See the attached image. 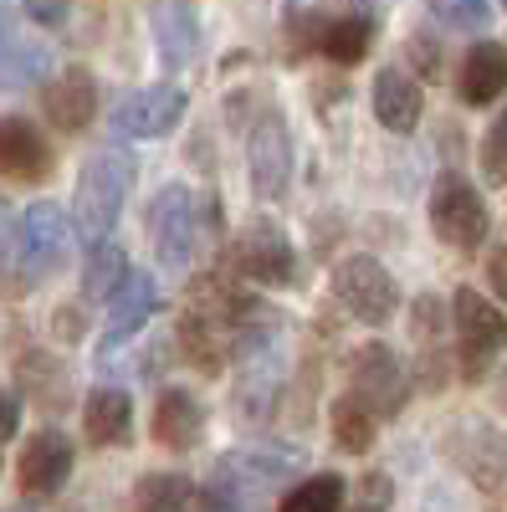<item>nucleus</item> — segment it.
<instances>
[{
	"label": "nucleus",
	"mask_w": 507,
	"mask_h": 512,
	"mask_svg": "<svg viewBox=\"0 0 507 512\" xmlns=\"http://www.w3.org/2000/svg\"><path fill=\"white\" fill-rule=\"evenodd\" d=\"M149 236L159 246V262L169 272H190L200 256L216 246V231H221V210L210 195H195L190 185H164L154 200H149Z\"/></svg>",
	"instance_id": "nucleus-1"
},
{
	"label": "nucleus",
	"mask_w": 507,
	"mask_h": 512,
	"mask_svg": "<svg viewBox=\"0 0 507 512\" xmlns=\"http://www.w3.org/2000/svg\"><path fill=\"white\" fill-rule=\"evenodd\" d=\"M129 185H134V169L123 154H93L82 164L77 195H72V226L82 241H103L118 226L123 205H129Z\"/></svg>",
	"instance_id": "nucleus-2"
},
{
	"label": "nucleus",
	"mask_w": 507,
	"mask_h": 512,
	"mask_svg": "<svg viewBox=\"0 0 507 512\" xmlns=\"http://www.w3.org/2000/svg\"><path fill=\"white\" fill-rule=\"evenodd\" d=\"M226 267L241 282H257V287H287L298 277V251H292L287 231L272 221H246L236 231V241L226 246Z\"/></svg>",
	"instance_id": "nucleus-3"
},
{
	"label": "nucleus",
	"mask_w": 507,
	"mask_h": 512,
	"mask_svg": "<svg viewBox=\"0 0 507 512\" xmlns=\"http://www.w3.org/2000/svg\"><path fill=\"white\" fill-rule=\"evenodd\" d=\"M67 256V216L57 205H26L16 221V262H11V292H26L31 282L52 277Z\"/></svg>",
	"instance_id": "nucleus-4"
},
{
	"label": "nucleus",
	"mask_w": 507,
	"mask_h": 512,
	"mask_svg": "<svg viewBox=\"0 0 507 512\" xmlns=\"http://www.w3.org/2000/svg\"><path fill=\"white\" fill-rule=\"evenodd\" d=\"M303 472V451L298 446H246L216 461V477H210L205 492H221V497H251V492H267L277 482H292Z\"/></svg>",
	"instance_id": "nucleus-5"
},
{
	"label": "nucleus",
	"mask_w": 507,
	"mask_h": 512,
	"mask_svg": "<svg viewBox=\"0 0 507 512\" xmlns=\"http://www.w3.org/2000/svg\"><path fill=\"white\" fill-rule=\"evenodd\" d=\"M431 226H436V236H441L446 246H456V251H477V246L487 241L492 216H487V200L477 195L472 180L441 175L436 190H431Z\"/></svg>",
	"instance_id": "nucleus-6"
},
{
	"label": "nucleus",
	"mask_w": 507,
	"mask_h": 512,
	"mask_svg": "<svg viewBox=\"0 0 507 512\" xmlns=\"http://www.w3.org/2000/svg\"><path fill=\"white\" fill-rule=\"evenodd\" d=\"M333 297L359 323H390L395 308H400V287L374 256H344V262L333 267Z\"/></svg>",
	"instance_id": "nucleus-7"
},
{
	"label": "nucleus",
	"mask_w": 507,
	"mask_h": 512,
	"mask_svg": "<svg viewBox=\"0 0 507 512\" xmlns=\"http://www.w3.org/2000/svg\"><path fill=\"white\" fill-rule=\"evenodd\" d=\"M349 379H354V395L374 415H400L410 400V369L390 344H359L349 354Z\"/></svg>",
	"instance_id": "nucleus-8"
},
{
	"label": "nucleus",
	"mask_w": 507,
	"mask_h": 512,
	"mask_svg": "<svg viewBox=\"0 0 507 512\" xmlns=\"http://www.w3.org/2000/svg\"><path fill=\"white\" fill-rule=\"evenodd\" d=\"M282 354L272 344H257V349H241V369H236V384H231V410L241 425H267L282 405Z\"/></svg>",
	"instance_id": "nucleus-9"
},
{
	"label": "nucleus",
	"mask_w": 507,
	"mask_h": 512,
	"mask_svg": "<svg viewBox=\"0 0 507 512\" xmlns=\"http://www.w3.org/2000/svg\"><path fill=\"white\" fill-rule=\"evenodd\" d=\"M246 169H251V190L257 200H282L287 195V180H292V134L277 113L257 118L246 139Z\"/></svg>",
	"instance_id": "nucleus-10"
},
{
	"label": "nucleus",
	"mask_w": 507,
	"mask_h": 512,
	"mask_svg": "<svg viewBox=\"0 0 507 512\" xmlns=\"http://www.w3.org/2000/svg\"><path fill=\"white\" fill-rule=\"evenodd\" d=\"M72 461H77L72 441L57 431V425H41L36 436H26V451L16 461V482H21L26 497H52L72 477Z\"/></svg>",
	"instance_id": "nucleus-11"
},
{
	"label": "nucleus",
	"mask_w": 507,
	"mask_h": 512,
	"mask_svg": "<svg viewBox=\"0 0 507 512\" xmlns=\"http://www.w3.org/2000/svg\"><path fill=\"white\" fill-rule=\"evenodd\" d=\"M180 118H185L180 88H139L113 103V128L123 139H164V134H175Z\"/></svg>",
	"instance_id": "nucleus-12"
},
{
	"label": "nucleus",
	"mask_w": 507,
	"mask_h": 512,
	"mask_svg": "<svg viewBox=\"0 0 507 512\" xmlns=\"http://www.w3.org/2000/svg\"><path fill=\"white\" fill-rule=\"evenodd\" d=\"M0 175L26 180V185H41L52 175V144L41 139V128L21 113L0 118Z\"/></svg>",
	"instance_id": "nucleus-13"
},
{
	"label": "nucleus",
	"mask_w": 507,
	"mask_h": 512,
	"mask_svg": "<svg viewBox=\"0 0 507 512\" xmlns=\"http://www.w3.org/2000/svg\"><path fill=\"white\" fill-rule=\"evenodd\" d=\"M159 303H164L159 282H154L149 272H129V277L118 282V292L108 297V338H103V349H113V344H123L129 333H139V328L159 313Z\"/></svg>",
	"instance_id": "nucleus-14"
},
{
	"label": "nucleus",
	"mask_w": 507,
	"mask_h": 512,
	"mask_svg": "<svg viewBox=\"0 0 507 512\" xmlns=\"http://www.w3.org/2000/svg\"><path fill=\"white\" fill-rule=\"evenodd\" d=\"M180 349H185V359L200 369V374H226L231 369V354H236V333H231V323H221V318H210V313H185L180 318Z\"/></svg>",
	"instance_id": "nucleus-15"
},
{
	"label": "nucleus",
	"mask_w": 507,
	"mask_h": 512,
	"mask_svg": "<svg viewBox=\"0 0 507 512\" xmlns=\"http://www.w3.org/2000/svg\"><path fill=\"white\" fill-rule=\"evenodd\" d=\"M98 113V82L88 67H67L62 77H52L47 88V118L62 128V134H82Z\"/></svg>",
	"instance_id": "nucleus-16"
},
{
	"label": "nucleus",
	"mask_w": 507,
	"mask_h": 512,
	"mask_svg": "<svg viewBox=\"0 0 507 512\" xmlns=\"http://www.w3.org/2000/svg\"><path fill=\"white\" fill-rule=\"evenodd\" d=\"M451 313H456V328H461V344H477V349H492V354L507 349V313L492 303L487 292L456 287Z\"/></svg>",
	"instance_id": "nucleus-17"
},
{
	"label": "nucleus",
	"mask_w": 507,
	"mask_h": 512,
	"mask_svg": "<svg viewBox=\"0 0 507 512\" xmlns=\"http://www.w3.org/2000/svg\"><path fill=\"white\" fill-rule=\"evenodd\" d=\"M82 431H88L93 446H129L134 436V400L118 390V384H103V390L88 395L82 405Z\"/></svg>",
	"instance_id": "nucleus-18"
},
{
	"label": "nucleus",
	"mask_w": 507,
	"mask_h": 512,
	"mask_svg": "<svg viewBox=\"0 0 507 512\" xmlns=\"http://www.w3.org/2000/svg\"><path fill=\"white\" fill-rule=\"evenodd\" d=\"M426 113V98H420V82L405 77L400 67H385L374 77V118L390 128V134H410Z\"/></svg>",
	"instance_id": "nucleus-19"
},
{
	"label": "nucleus",
	"mask_w": 507,
	"mask_h": 512,
	"mask_svg": "<svg viewBox=\"0 0 507 512\" xmlns=\"http://www.w3.org/2000/svg\"><path fill=\"white\" fill-rule=\"evenodd\" d=\"M154 436L169 451H190L205 436V405L190 390H164L154 405Z\"/></svg>",
	"instance_id": "nucleus-20"
},
{
	"label": "nucleus",
	"mask_w": 507,
	"mask_h": 512,
	"mask_svg": "<svg viewBox=\"0 0 507 512\" xmlns=\"http://www.w3.org/2000/svg\"><path fill=\"white\" fill-rule=\"evenodd\" d=\"M502 88H507V47L502 41H477L461 62V98L487 108L502 98Z\"/></svg>",
	"instance_id": "nucleus-21"
},
{
	"label": "nucleus",
	"mask_w": 507,
	"mask_h": 512,
	"mask_svg": "<svg viewBox=\"0 0 507 512\" xmlns=\"http://www.w3.org/2000/svg\"><path fill=\"white\" fill-rule=\"evenodd\" d=\"M154 31H159V52H164L169 67H185L200 52V16H195L190 0H159Z\"/></svg>",
	"instance_id": "nucleus-22"
},
{
	"label": "nucleus",
	"mask_w": 507,
	"mask_h": 512,
	"mask_svg": "<svg viewBox=\"0 0 507 512\" xmlns=\"http://www.w3.org/2000/svg\"><path fill=\"white\" fill-rule=\"evenodd\" d=\"M16 379H21L26 400L41 405V410H62L67 395H72V379H67V369H62L52 354H21Z\"/></svg>",
	"instance_id": "nucleus-23"
},
{
	"label": "nucleus",
	"mask_w": 507,
	"mask_h": 512,
	"mask_svg": "<svg viewBox=\"0 0 507 512\" xmlns=\"http://www.w3.org/2000/svg\"><path fill=\"white\" fill-rule=\"evenodd\" d=\"M139 507L144 512H200L205 492L190 477H180V472H149L139 482Z\"/></svg>",
	"instance_id": "nucleus-24"
},
{
	"label": "nucleus",
	"mask_w": 507,
	"mask_h": 512,
	"mask_svg": "<svg viewBox=\"0 0 507 512\" xmlns=\"http://www.w3.org/2000/svg\"><path fill=\"white\" fill-rule=\"evenodd\" d=\"M369 41H374V21L369 16H338V21H323V31H318L323 57H333L338 67L364 62L369 57Z\"/></svg>",
	"instance_id": "nucleus-25"
},
{
	"label": "nucleus",
	"mask_w": 507,
	"mask_h": 512,
	"mask_svg": "<svg viewBox=\"0 0 507 512\" xmlns=\"http://www.w3.org/2000/svg\"><path fill=\"white\" fill-rule=\"evenodd\" d=\"M328 420H333V441H338V451H369V446H374L379 415H374L359 395H338L333 410H328Z\"/></svg>",
	"instance_id": "nucleus-26"
},
{
	"label": "nucleus",
	"mask_w": 507,
	"mask_h": 512,
	"mask_svg": "<svg viewBox=\"0 0 507 512\" xmlns=\"http://www.w3.org/2000/svg\"><path fill=\"white\" fill-rule=\"evenodd\" d=\"M129 277V256H123V246H113L108 236L93 241L88 251V267H82V292L93 297V303H108V297L118 292V282Z\"/></svg>",
	"instance_id": "nucleus-27"
},
{
	"label": "nucleus",
	"mask_w": 507,
	"mask_h": 512,
	"mask_svg": "<svg viewBox=\"0 0 507 512\" xmlns=\"http://www.w3.org/2000/svg\"><path fill=\"white\" fill-rule=\"evenodd\" d=\"M277 512H344V477L318 472V477L292 482V487L282 492Z\"/></svg>",
	"instance_id": "nucleus-28"
},
{
	"label": "nucleus",
	"mask_w": 507,
	"mask_h": 512,
	"mask_svg": "<svg viewBox=\"0 0 507 512\" xmlns=\"http://www.w3.org/2000/svg\"><path fill=\"white\" fill-rule=\"evenodd\" d=\"M47 72H52V52L41 47V41H11L6 57H0V82H11V88L41 82Z\"/></svg>",
	"instance_id": "nucleus-29"
},
{
	"label": "nucleus",
	"mask_w": 507,
	"mask_h": 512,
	"mask_svg": "<svg viewBox=\"0 0 507 512\" xmlns=\"http://www.w3.org/2000/svg\"><path fill=\"white\" fill-rule=\"evenodd\" d=\"M426 6L451 31H487L492 26V0H426Z\"/></svg>",
	"instance_id": "nucleus-30"
},
{
	"label": "nucleus",
	"mask_w": 507,
	"mask_h": 512,
	"mask_svg": "<svg viewBox=\"0 0 507 512\" xmlns=\"http://www.w3.org/2000/svg\"><path fill=\"white\" fill-rule=\"evenodd\" d=\"M482 169H487L492 185H507V108H502V118L492 123V134L482 139Z\"/></svg>",
	"instance_id": "nucleus-31"
},
{
	"label": "nucleus",
	"mask_w": 507,
	"mask_h": 512,
	"mask_svg": "<svg viewBox=\"0 0 507 512\" xmlns=\"http://www.w3.org/2000/svg\"><path fill=\"white\" fill-rule=\"evenodd\" d=\"M11 262H16V226H11V205L0 200V282L11 292Z\"/></svg>",
	"instance_id": "nucleus-32"
},
{
	"label": "nucleus",
	"mask_w": 507,
	"mask_h": 512,
	"mask_svg": "<svg viewBox=\"0 0 507 512\" xmlns=\"http://www.w3.org/2000/svg\"><path fill=\"white\" fill-rule=\"evenodd\" d=\"M410 57H415L420 77H436V72H441V47H436L426 31H415V36H410Z\"/></svg>",
	"instance_id": "nucleus-33"
},
{
	"label": "nucleus",
	"mask_w": 507,
	"mask_h": 512,
	"mask_svg": "<svg viewBox=\"0 0 507 512\" xmlns=\"http://www.w3.org/2000/svg\"><path fill=\"white\" fill-rule=\"evenodd\" d=\"M67 11H72V0H26V16L36 26H62Z\"/></svg>",
	"instance_id": "nucleus-34"
},
{
	"label": "nucleus",
	"mask_w": 507,
	"mask_h": 512,
	"mask_svg": "<svg viewBox=\"0 0 507 512\" xmlns=\"http://www.w3.org/2000/svg\"><path fill=\"white\" fill-rule=\"evenodd\" d=\"M16 431H21V400L0 390V446H6Z\"/></svg>",
	"instance_id": "nucleus-35"
},
{
	"label": "nucleus",
	"mask_w": 507,
	"mask_h": 512,
	"mask_svg": "<svg viewBox=\"0 0 507 512\" xmlns=\"http://www.w3.org/2000/svg\"><path fill=\"white\" fill-rule=\"evenodd\" d=\"M57 338H67V344H77V338H82V313L77 308H62L57 313Z\"/></svg>",
	"instance_id": "nucleus-36"
},
{
	"label": "nucleus",
	"mask_w": 507,
	"mask_h": 512,
	"mask_svg": "<svg viewBox=\"0 0 507 512\" xmlns=\"http://www.w3.org/2000/svg\"><path fill=\"white\" fill-rule=\"evenodd\" d=\"M487 282H492V292L507 303V251H497L492 256V267H487Z\"/></svg>",
	"instance_id": "nucleus-37"
},
{
	"label": "nucleus",
	"mask_w": 507,
	"mask_h": 512,
	"mask_svg": "<svg viewBox=\"0 0 507 512\" xmlns=\"http://www.w3.org/2000/svg\"><path fill=\"white\" fill-rule=\"evenodd\" d=\"M205 512H257L251 497H205Z\"/></svg>",
	"instance_id": "nucleus-38"
},
{
	"label": "nucleus",
	"mask_w": 507,
	"mask_h": 512,
	"mask_svg": "<svg viewBox=\"0 0 507 512\" xmlns=\"http://www.w3.org/2000/svg\"><path fill=\"white\" fill-rule=\"evenodd\" d=\"M16 41V16H11V6L0 0V57H6V47Z\"/></svg>",
	"instance_id": "nucleus-39"
},
{
	"label": "nucleus",
	"mask_w": 507,
	"mask_h": 512,
	"mask_svg": "<svg viewBox=\"0 0 507 512\" xmlns=\"http://www.w3.org/2000/svg\"><path fill=\"white\" fill-rule=\"evenodd\" d=\"M354 512H385V507H379V502H364V507H354Z\"/></svg>",
	"instance_id": "nucleus-40"
},
{
	"label": "nucleus",
	"mask_w": 507,
	"mask_h": 512,
	"mask_svg": "<svg viewBox=\"0 0 507 512\" xmlns=\"http://www.w3.org/2000/svg\"><path fill=\"white\" fill-rule=\"evenodd\" d=\"M369 6H390V0H369Z\"/></svg>",
	"instance_id": "nucleus-41"
},
{
	"label": "nucleus",
	"mask_w": 507,
	"mask_h": 512,
	"mask_svg": "<svg viewBox=\"0 0 507 512\" xmlns=\"http://www.w3.org/2000/svg\"><path fill=\"white\" fill-rule=\"evenodd\" d=\"M11 512H26V507H11Z\"/></svg>",
	"instance_id": "nucleus-42"
},
{
	"label": "nucleus",
	"mask_w": 507,
	"mask_h": 512,
	"mask_svg": "<svg viewBox=\"0 0 507 512\" xmlns=\"http://www.w3.org/2000/svg\"><path fill=\"white\" fill-rule=\"evenodd\" d=\"M502 6H507V0H502Z\"/></svg>",
	"instance_id": "nucleus-43"
}]
</instances>
